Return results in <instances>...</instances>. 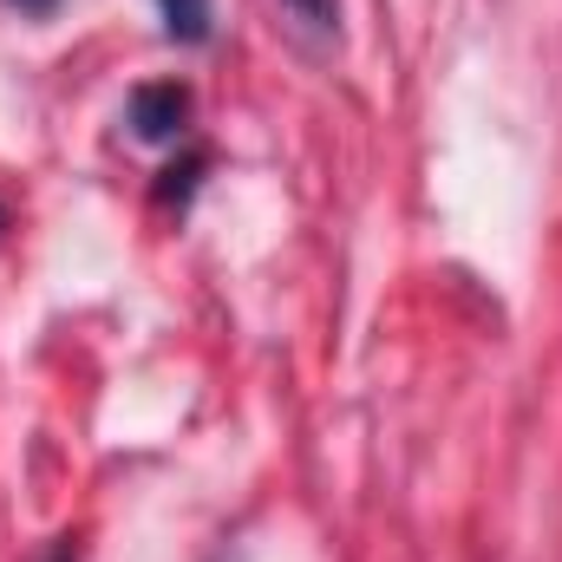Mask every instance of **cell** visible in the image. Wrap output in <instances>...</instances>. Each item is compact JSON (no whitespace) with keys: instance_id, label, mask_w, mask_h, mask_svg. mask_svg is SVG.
<instances>
[{"instance_id":"5","label":"cell","mask_w":562,"mask_h":562,"mask_svg":"<svg viewBox=\"0 0 562 562\" xmlns=\"http://www.w3.org/2000/svg\"><path fill=\"white\" fill-rule=\"evenodd\" d=\"M53 562H79V550H72V543H59V550H53Z\"/></svg>"},{"instance_id":"1","label":"cell","mask_w":562,"mask_h":562,"mask_svg":"<svg viewBox=\"0 0 562 562\" xmlns=\"http://www.w3.org/2000/svg\"><path fill=\"white\" fill-rule=\"evenodd\" d=\"M183 119H190V92L177 79H157V86H138L132 92V132L144 144H170L183 138Z\"/></svg>"},{"instance_id":"4","label":"cell","mask_w":562,"mask_h":562,"mask_svg":"<svg viewBox=\"0 0 562 562\" xmlns=\"http://www.w3.org/2000/svg\"><path fill=\"white\" fill-rule=\"evenodd\" d=\"M13 7H20V13H53L59 0H13Z\"/></svg>"},{"instance_id":"3","label":"cell","mask_w":562,"mask_h":562,"mask_svg":"<svg viewBox=\"0 0 562 562\" xmlns=\"http://www.w3.org/2000/svg\"><path fill=\"white\" fill-rule=\"evenodd\" d=\"M301 26H314V33H334V0H281Z\"/></svg>"},{"instance_id":"2","label":"cell","mask_w":562,"mask_h":562,"mask_svg":"<svg viewBox=\"0 0 562 562\" xmlns=\"http://www.w3.org/2000/svg\"><path fill=\"white\" fill-rule=\"evenodd\" d=\"M157 13H164V33L177 46H203L210 40V0H157Z\"/></svg>"}]
</instances>
